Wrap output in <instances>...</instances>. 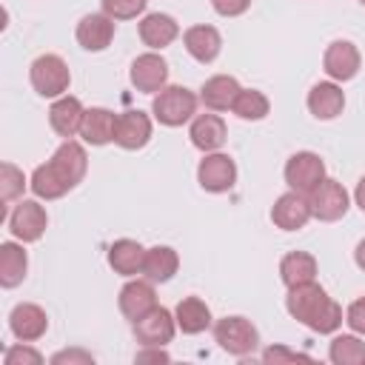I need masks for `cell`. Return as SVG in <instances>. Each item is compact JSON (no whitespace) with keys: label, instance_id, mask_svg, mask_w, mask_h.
<instances>
[{"label":"cell","instance_id":"1f68e13d","mask_svg":"<svg viewBox=\"0 0 365 365\" xmlns=\"http://www.w3.org/2000/svg\"><path fill=\"white\" fill-rule=\"evenodd\" d=\"M23 188H26L23 171L17 165H11V163H3L0 165V200L9 205L23 194Z\"/></svg>","mask_w":365,"mask_h":365},{"label":"cell","instance_id":"44dd1931","mask_svg":"<svg viewBox=\"0 0 365 365\" xmlns=\"http://www.w3.org/2000/svg\"><path fill=\"white\" fill-rule=\"evenodd\" d=\"M342 108H345V94H342V88L334 80L311 86V91H308V111L317 120H334L336 114H342Z\"/></svg>","mask_w":365,"mask_h":365},{"label":"cell","instance_id":"5b68a950","mask_svg":"<svg viewBox=\"0 0 365 365\" xmlns=\"http://www.w3.org/2000/svg\"><path fill=\"white\" fill-rule=\"evenodd\" d=\"M214 339L231 356H248L259 345V334L245 317H222L214 325Z\"/></svg>","mask_w":365,"mask_h":365},{"label":"cell","instance_id":"9c48e42d","mask_svg":"<svg viewBox=\"0 0 365 365\" xmlns=\"http://www.w3.org/2000/svg\"><path fill=\"white\" fill-rule=\"evenodd\" d=\"M308 202H311V214L322 222H334L339 217H345L348 211V191L342 182L336 180H322L311 194H308Z\"/></svg>","mask_w":365,"mask_h":365},{"label":"cell","instance_id":"277c9868","mask_svg":"<svg viewBox=\"0 0 365 365\" xmlns=\"http://www.w3.org/2000/svg\"><path fill=\"white\" fill-rule=\"evenodd\" d=\"M29 80H31V88L40 94V97H63L71 86V71L66 66V60L60 54H40L31 68H29Z\"/></svg>","mask_w":365,"mask_h":365},{"label":"cell","instance_id":"d590c367","mask_svg":"<svg viewBox=\"0 0 365 365\" xmlns=\"http://www.w3.org/2000/svg\"><path fill=\"white\" fill-rule=\"evenodd\" d=\"M297 359H305V362H308L311 356H308V354H299V351H291V348H285V345H271V348L262 351V362H268V365H271V362H274V365H277V362H297Z\"/></svg>","mask_w":365,"mask_h":365},{"label":"cell","instance_id":"7402d4cb","mask_svg":"<svg viewBox=\"0 0 365 365\" xmlns=\"http://www.w3.org/2000/svg\"><path fill=\"white\" fill-rule=\"evenodd\" d=\"M185 51L197 60V63H214L220 48H222V37L214 26H191L182 34Z\"/></svg>","mask_w":365,"mask_h":365},{"label":"cell","instance_id":"d6a6232c","mask_svg":"<svg viewBox=\"0 0 365 365\" xmlns=\"http://www.w3.org/2000/svg\"><path fill=\"white\" fill-rule=\"evenodd\" d=\"M100 3H103V14H108L111 20H131L143 14L148 6V0H100Z\"/></svg>","mask_w":365,"mask_h":365},{"label":"cell","instance_id":"cb8c5ba5","mask_svg":"<svg viewBox=\"0 0 365 365\" xmlns=\"http://www.w3.org/2000/svg\"><path fill=\"white\" fill-rule=\"evenodd\" d=\"M114 131H117V114L108 108H86L83 125H80V137L88 145H106L114 143Z\"/></svg>","mask_w":365,"mask_h":365},{"label":"cell","instance_id":"d6986e66","mask_svg":"<svg viewBox=\"0 0 365 365\" xmlns=\"http://www.w3.org/2000/svg\"><path fill=\"white\" fill-rule=\"evenodd\" d=\"M180 34V26L171 14H163V11H154V14H145L140 20V40L151 48V51H160L165 46H171Z\"/></svg>","mask_w":365,"mask_h":365},{"label":"cell","instance_id":"4dcf8cb0","mask_svg":"<svg viewBox=\"0 0 365 365\" xmlns=\"http://www.w3.org/2000/svg\"><path fill=\"white\" fill-rule=\"evenodd\" d=\"M268 108H271L268 97L262 91H257V88H242L237 94L234 106H231V111L240 120H262V117H268Z\"/></svg>","mask_w":365,"mask_h":365},{"label":"cell","instance_id":"8fae6325","mask_svg":"<svg viewBox=\"0 0 365 365\" xmlns=\"http://www.w3.org/2000/svg\"><path fill=\"white\" fill-rule=\"evenodd\" d=\"M128 80L137 91L143 94H157L160 88H165L168 83V63L157 54V51H145L140 54L131 68H128Z\"/></svg>","mask_w":365,"mask_h":365},{"label":"cell","instance_id":"603a6c76","mask_svg":"<svg viewBox=\"0 0 365 365\" xmlns=\"http://www.w3.org/2000/svg\"><path fill=\"white\" fill-rule=\"evenodd\" d=\"M240 83L231 77V74H214L202 83L200 88V100L205 103L208 111H228L240 94Z\"/></svg>","mask_w":365,"mask_h":365},{"label":"cell","instance_id":"60d3db41","mask_svg":"<svg viewBox=\"0 0 365 365\" xmlns=\"http://www.w3.org/2000/svg\"><path fill=\"white\" fill-rule=\"evenodd\" d=\"M354 262H356V265L365 271V240H359V242H356V251H354Z\"/></svg>","mask_w":365,"mask_h":365},{"label":"cell","instance_id":"b9f144b4","mask_svg":"<svg viewBox=\"0 0 365 365\" xmlns=\"http://www.w3.org/2000/svg\"><path fill=\"white\" fill-rule=\"evenodd\" d=\"M359 3H362V6H365V0H359Z\"/></svg>","mask_w":365,"mask_h":365},{"label":"cell","instance_id":"83f0119b","mask_svg":"<svg viewBox=\"0 0 365 365\" xmlns=\"http://www.w3.org/2000/svg\"><path fill=\"white\" fill-rule=\"evenodd\" d=\"M174 319H177V328L182 334H202L211 325V311L200 297H185L177 302Z\"/></svg>","mask_w":365,"mask_h":365},{"label":"cell","instance_id":"52a82bcc","mask_svg":"<svg viewBox=\"0 0 365 365\" xmlns=\"http://www.w3.org/2000/svg\"><path fill=\"white\" fill-rule=\"evenodd\" d=\"M197 182L211 191V194H222V191H231L234 182H237V163L228 157V154H220V151H211L200 160L197 165Z\"/></svg>","mask_w":365,"mask_h":365},{"label":"cell","instance_id":"74e56055","mask_svg":"<svg viewBox=\"0 0 365 365\" xmlns=\"http://www.w3.org/2000/svg\"><path fill=\"white\" fill-rule=\"evenodd\" d=\"M211 6L220 17H240V14L248 11L251 0H211Z\"/></svg>","mask_w":365,"mask_h":365},{"label":"cell","instance_id":"f546056e","mask_svg":"<svg viewBox=\"0 0 365 365\" xmlns=\"http://www.w3.org/2000/svg\"><path fill=\"white\" fill-rule=\"evenodd\" d=\"M328 359L334 365H359L365 362V342L354 334H339L328 345Z\"/></svg>","mask_w":365,"mask_h":365},{"label":"cell","instance_id":"9a60e30c","mask_svg":"<svg viewBox=\"0 0 365 365\" xmlns=\"http://www.w3.org/2000/svg\"><path fill=\"white\" fill-rule=\"evenodd\" d=\"M9 328L20 342H34L48 331V317L34 302H20L9 314Z\"/></svg>","mask_w":365,"mask_h":365},{"label":"cell","instance_id":"f35d334b","mask_svg":"<svg viewBox=\"0 0 365 365\" xmlns=\"http://www.w3.org/2000/svg\"><path fill=\"white\" fill-rule=\"evenodd\" d=\"M171 356L163 351V345H143V351H137L134 362H168Z\"/></svg>","mask_w":365,"mask_h":365},{"label":"cell","instance_id":"f1b7e54d","mask_svg":"<svg viewBox=\"0 0 365 365\" xmlns=\"http://www.w3.org/2000/svg\"><path fill=\"white\" fill-rule=\"evenodd\" d=\"M26 268H29V257H26L23 245L3 242L0 245V285L3 288H17L26 277Z\"/></svg>","mask_w":365,"mask_h":365},{"label":"cell","instance_id":"6da1fadb","mask_svg":"<svg viewBox=\"0 0 365 365\" xmlns=\"http://www.w3.org/2000/svg\"><path fill=\"white\" fill-rule=\"evenodd\" d=\"M86 168H88V157H86V148L74 140H66L48 163L37 165L34 174H31V191L40 197V200H60L63 194H68L83 177H86Z\"/></svg>","mask_w":365,"mask_h":365},{"label":"cell","instance_id":"30bf717a","mask_svg":"<svg viewBox=\"0 0 365 365\" xmlns=\"http://www.w3.org/2000/svg\"><path fill=\"white\" fill-rule=\"evenodd\" d=\"M131 325H134V336L140 345H168L174 339V331H177L174 314L163 305H154L148 314H143Z\"/></svg>","mask_w":365,"mask_h":365},{"label":"cell","instance_id":"d4e9b609","mask_svg":"<svg viewBox=\"0 0 365 365\" xmlns=\"http://www.w3.org/2000/svg\"><path fill=\"white\" fill-rule=\"evenodd\" d=\"M143 262H145V248L137 240H117V242H111L108 265L114 268V274H120V277L143 274Z\"/></svg>","mask_w":365,"mask_h":365},{"label":"cell","instance_id":"e575fe53","mask_svg":"<svg viewBox=\"0 0 365 365\" xmlns=\"http://www.w3.org/2000/svg\"><path fill=\"white\" fill-rule=\"evenodd\" d=\"M48 362L51 365H94V356L83 348H66V351H57Z\"/></svg>","mask_w":365,"mask_h":365},{"label":"cell","instance_id":"ffe728a7","mask_svg":"<svg viewBox=\"0 0 365 365\" xmlns=\"http://www.w3.org/2000/svg\"><path fill=\"white\" fill-rule=\"evenodd\" d=\"M114 40V20L108 14H86L77 23V43L86 51H103Z\"/></svg>","mask_w":365,"mask_h":365},{"label":"cell","instance_id":"ab89813d","mask_svg":"<svg viewBox=\"0 0 365 365\" xmlns=\"http://www.w3.org/2000/svg\"><path fill=\"white\" fill-rule=\"evenodd\" d=\"M354 200H356V205H359V211L365 214V174L359 177V182H356V191H354Z\"/></svg>","mask_w":365,"mask_h":365},{"label":"cell","instance_id":"8d00e7d4","mask_svg":"<svg viewBox=\"0 0 365 365\" xmlns=\"http://www.w3.org/2000/svg\"><path fill=\"white\" fill-rule=\"evenodd\" d=\"M345 322H348V328H351L354 334H362V336H365V297H359V299H354V302L348 305Z\"/></svg>","mask_w":365,"mask_h":365},{"label":"cell","instance_id":"8992f818","mask_svg":"<svg viewBox=\"0 0 365 365\" xmlns=\"http://www.w3.org/2000/svg\"><path fill=\"white\" fill-rule=\"evenodd\" d=\"M325 180V163L314 151H297L285 163V182L291 191L311 194Z\"/></svg>","mask_w":365,"mask_h":365},{"label":"cell","instance_id":"5bb4252c","mask_svg":"<svg viewBox=\"0 0 365 365\" xmlns=\"http://www.w3.org/2000/svg\"><path fill=\"white\" fill-rule=\"evenodd\" d=\"M311 217H314V214H311L308 194H299V191L282 194V197L274 202V208H271V220H274V225L282 228V231H297V228H302Z\"/></svg>","mask_w":365,"mask_h":365},{"label":"cell","instance_id":"ba28073f","mask_svg":"<svg viewBox=\"0 0 365 365\" xmlns=\"http://www.w3.org/2000/svg\"><path fill=\"white\" fill-rule=\"evenodd\" d=\"M48 225L46 208L37 200H20L14 211L9 214V231L20 242H37Z\"/></svg>","mask_w":365,"mask_h":365},{"label":"cell","instance_id":"7a4b0ae2","mask_svg":"<svg viewBox=\"0 0 365 365\" xmlns=\"http://www.w3.org/2000/svg\"><path fill=\"white\" fill-rule=\"evenodd\" d=\"M285 308H288V314H291L297 322H302L305 328H311V331H317V334H334V331L342 325V308H339V305L328 297V291H325L322 285H317L314 279L288 288Z\"/></svg>","mask_w":365,"mask_h":365},{"label":"cell","instance_id":"4fadbf2b","mask_svg":"<svg viewBox=\"0 0 365 365\" xmlns=\"http://www.w3.org/2000/svg\"><path fill=\"white\" fill-rule=\"evenodd\" d=\"M151 140V117L140 108L134 111H123L117 114V131H114V143L125 151H137Z\"/></svg>","mask_w":365,"mask_h":365},{"label":"cell","instance_id":"2e32d148","mask_svg":"<svg viewBox=\"0 0 365 365\" xmlns=\"http://www.w3.org/2000/svg\"><path fill=\"white\" fill-rule=\"evenodd\" d=\"M120 311L125 319H140L143 314H148L157 305V294H154V282L151 279H131L120 288Z\"/></svg>","mask_w":365,"mask_h":365},{"label":"cell","instance_id":"4316f807","mask_svg":"<svg viewBox=\"0 0 365 365\" xmlns=\"http://www.w3.org/2000/svg\"><path fill=\"white\" fill-rule=\"evenodd\" d=\"M279 279L285 282V288L302 285L317 279V259L308 251H291L279 259Z\"/></svg>","mask_w":365,"mask_h":365},{"label":"cell","instance_id":"e0dca14e","mask_svg":"<svg viewBox=\"0 0 365 365\" xmlns=\"http://www.w3.org/2000/svg\"><path fill=\"white\" fill-rule=\"evenodd\" d=\"M83 117H86L83 103H80L77 97H68V94L57 97V100L51 103V108H48V123H51V128H54L60 137H66V140H71L74 134H80Z\"/></svg>","mask_w":365,"mask_h":365},{"label":"cell","instance_id":"484cf974","mask_svg":"<svg viewBox=\"0 0 365 365\" xmlns=\"http://www.w3.org/2000/svg\"><path fill=\"white\" fill-rule=\"evenodd\" d=\"M180 268V257L174 248L168 245H154L145 248V262H143V274L151 282H168Z\"/></svg>","mask_w":365,"mask_h":365},{"label":"cell","instance_id":"ac0fdd59","mask_svg":"<svg viewBox=\"0 0 365 365\" xmlns=\"http://www.w3.org/2000/svg\"><path fill=\"white\" fill-rule=\"evenodd\" d=\"M188 137L191 143L202 151V154H211V151H220L228 131H225V123L220 114H197L191 120V128H188Z\"/></svg>","mask_w":365,"mask_h":365},{"label":"cell","instance_id":"836d02e7","mask_svg":"<svg viewBox=\"0 0 365 365\" xmlns=\"http://www.w3.org/2000/svg\"><path fill=\"white\" fill-rule=\"evenodd\" d=\"M3 365H43V354L31 345H11L3 354Z\"/></svg>","mask_w":365,"mask_h":365},{"label":"cell","instance_id":"3957f363","mask_svg":"<svg viewBox=\"0 0 365 365\" xmlns=\"http://www.w3.org/2000/svg\"><path fill=\"white\" fill-rule=\"evenodd\" d=\"M151 114L157 123L177 128L182 123H188L197 114V94L188 91L185 86H165L154 94L151 100Z\"/></svg>","mask_w":365,"mask_h":365},{"label":"cell","instance_id":"7c38bea8","mask_svg":"<svg viewBox=\"0 0 365 365\" xmlns=\"http://www.w3.org/2000/svg\"><path fill=\"white\" fill-rule=\"evenodd\" d=\"M359 48L351 43V40H334L328 48H325V57H322V68L331 80H339V83H348L356 77L359 71Z\"/></svg>","mask_w":365,"mask_h":365}]
</instances>
